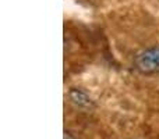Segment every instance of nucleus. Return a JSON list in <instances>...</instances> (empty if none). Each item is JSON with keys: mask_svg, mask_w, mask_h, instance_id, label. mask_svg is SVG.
<instances>
[{"mask_svg": "<svg viewBox=\"0 0 159 139\" xmlns=\"http://www.w3.org/2000/svg\"><path fill=\"white\" fill-rule=\"evenodd\" d=\"M137 71L144 75H152L159 72V45L151 46L138 53L134 60Z\"/></svg>", "mask_w": 159, "mask_h": 139, "instance_id": "nucleus-1", "label": "nucleus"}, {"mask_svg": "<svg viewBox=\"0 0 159 139\" xmlns=\"http://www.w3.org/2000/svg\"><path fill=\"white\" fill-rule=\"evenodd\" d=\"M69 99L80 110L88 111V110H92L93 107H95V103H93L92 98H91L84 89H81V88H71V89L69 90Z\"/></svg>", "mask_w": 159, "mask_h": 139, "instance_id": "nucleus-2", "label": "nucleus"}, {"mask_svg": "<svg viewBox=\"0 0 159 139\" xmlns=\"http://www.w3.org/2000/svg\"><path fill=\"white\" fill-rule=\"evenodd\" d=\"M63 139H75V138L73 137L70 132H64V138H63Z\"/></svg>", "mask_w": 159, "mask_h": 139, "instance_id": "nucleus-3", "label": "nucleus"}]
</instances>
